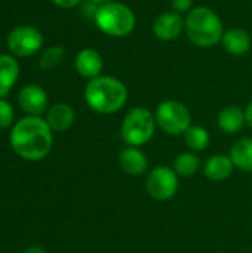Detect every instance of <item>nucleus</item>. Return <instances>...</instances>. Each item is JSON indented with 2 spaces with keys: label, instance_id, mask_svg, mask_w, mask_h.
Returning <instances> with one entry per match:
<instances>
[{
  "label": "nucleus",
  "instance_id": "nucleus-1",
  "mask_svg": "<svg viewBox=\"0 0 252 253\" xmlns=\"http://www.w3.org/2000/svg\"><path fill=\"white\" fill-rule=\"evenodd\" d=\"M10 144L25 160H42L52 148V129L39 116L19 120L10 132Z\"/></svg>",
  "mask_w": 252,
  "mask_h": 253
},
{
  "label": "nucleus",
  "instance_id": "nucleus-2",
  "mask_svg": "<svg viewBox=\"0 0 252 253\" xmlns=\"http://www.w3.org/2000/svg\"><path fill=\"white\" fill-rule=\"evenodd\" d=\"M88 107L98 114H114L128 101V89L122 80L113 76H98L88 82L85 87Z\"/></svg>",
  "mask_w": 252,
  "mask_h": 253
},
{
  "label": "nucleus",
  "instance_id": "nucleus-3",
  "mask_svg": "<svg viewBox=\"0 0 252 253\" xmlns=\"http://www.w3.org/2000/svg\"><path fill=\"white\" fill-rule=\"evenodd\" d=\"M184 31L198 47H212L221 42L224 34L223 21L208 6H195L184 19Z\"/></svg>",
  "mask_w": 252,
  "mask_h": 253
},
{
  "label": "nucleus",
  "instance_id": "nucleus-4",
  "mask_svg": "<svg viewBox=\"0 0 252 253\" xmlns=\"http://www.w3.org/2000/svg\"><path fill=\"white\" fill-rule=\"evenodd\" d=\"M94 21L97 27L110 37H126L137 25L134 10L128 4L116 0L100 4Z\"/></svg>",
  "mask_w": 252,
  "mask_h": 253
},
{
  "label": "nucleus",
  "instance_id": "nucleus-5",
  "mask_svg": "<svg viewBox=\"0 0 252 253\" xmlns=\"http://www.w3.org/2000/svg\"><path fill=\"white\" fill-rule=\"evenodd\" d=\"M154 113L146 107H134L126 113L120 126V136L129 147L146 145L156 130Z\"/></svg>",
  "mask_w": 252,
  "mask_h": 253
},
{
  "label": "nucleus",
  "instance_id": "nucleus-6",
  "mask_svg": "<svg viewBox=\"0 0 252 253\" xmlns=\"http://www.w3.org/2000/svg\"><path fill=\"white\" fill-rule=\"evenodd\" d=\"M154 119L157 127L172 136L184 135L186 130L192 126L190 110L183 102L175 99L162 101L154 111Z\"/></svg>",
  "mask_w": 252,
  "mask_h": 253
},
{
  "label": "nucleus",
  "instance_id": "nucleus-7",
  "mask_svg": "<svg viewBox=\"0 0 252 253\" xmlns=\"http://www.w3.org/2000/svg\"><path fill=\"white\" fill-rule=\"evenodd\" d=\"M178 187H180L178 175L172 168L156 166L147 173L146 178L147 194L157 202L171 200L177 194Z\"/></svg>",
  "mask_w": 252,
  "mask_h": 253
},
{
  "label": "nucleus",
  "instance_id": "nucleus-8",
  "mask_svg": "<svg viewBox=\"0 0 252 253\" xmlns=\"http://www.w3.org/2000/svg\"><path fill=\"white\" fill-rule=\"evenodd\" d=\"M6 43L12 55L27 58L42 49L43 34L39 28L33 25H19L7 34Z\"/></svg>",
  "mask_w": 252,
  "mask_h": 253
},
{
  "label": "nucleus",
  "instance_id": "nucleus-9",
  "mask_svg": "<svg viewBox=\"0 0 252 253\" xmlns=\"http://www.w3.org/2000/svg\"><path fill=\"white\" fill-rule=\"evenodd\" d=\"M153 34L162 40V42H172L180 37V34L184 30V19L181 18V13H177L174 10L160 13L153 21Z\"/></svg>",
  "mask_w": 252,
  "mask_h": 253
},
{
  "label": "nucleus",
  "instance_id": "nucleus-10",
  "mask_svg": "<svg viewBox=\"0 0 252 253\" xmlns=\"http://www.w3.org/2000/svg\"><path fill=\"white\" fill-rule=\"evenodd\" d=\"M48 93L39 84H27L18 93L21 108L30 116H40L48 108Z\"/></svg>",
  "mask_w": 252,
  "mask_h": 253
},
{
  "label": "nucleus",
  "instance_id": "nucleus-11",
  "mask_svg": "<svg viewBox=\"0 0 252 253\" xmlns=\"http://www.w3.org/2000/svg\"><path fill=\"white\" fill-rule=\"evenodd\" d=\"M74 67H76V71L82 77L92 80V79L101 76L102 68H104V61L98 50L85 47L77 52V55L74 58Z\"/></svg>",
  "mask_w": 252,
  "mask_h": 253
},
{
  "label": "nucleus",
  "instance_id": "nucleus-12",
  "mask_svg": "<svg viewBox=\"0 0 252 253\" xmlns=\"http://www.w3.org/2000/svg\"><path fill=\"white\" fill-rule=\"evenodd\" d=\"M119 166L120 169L131 176H140L147 172L149 162L147 156L138 147H125L119 153Z\"/></svg>",
  "mask_w": 252,
  "mask_h": 253
},
{
  "label": "nucleus",
  "instance_id": "nucleus-13",
  "mask_svg": "<svg viewBox=\"0 0 252 253\" xmlns=\"http://www.w3.org/2000/svg\"><path fill=\"white\" fill-rule=\"evenodd\" d=\"M251 36L245 28H230L226 30L221 39V44L224 50L233 56H242L251 49Z\"/></svg>",
  "mask_w": 252,
  "mask_h": 253
},
{
  "label": "nucleus",
  "instance_id": "nucleus-14",
  "mask_svg": "<svg viewBox=\"0 0 252 253\" xmlns=\"http://www.w3.org/2000/svg\"><path fill=\"white\" fill-rule=\"evenodd\" d=\"M235 165L230 156L214 154L203 163V175L212 182H223L232 176Z\"/></svg>",
  "mask_w": 252,
  "mask_h": 253
},
{
  "label": "nucleus",
  "instance_id": "nucleus-15",
  "mask_svg": "<svg viewBox=\"0 0 252 253\" xmlns=\"http://www.w3.org/2000/svg\"><path fill=\"white\" fill-rule=\"evenodd\" d=\"M217 125L221 132L229 135L241 132L247 125L245 110L239 108L238 105H227L221 108L217 116Z\"/></svg>",
  "mask_w": 252,
  "mask_h": 253
},
{
  "label": "nucleus",
  "instance_id": "nucleus-16",
  "mask_svg": "<svg viewBox=\"0 0 252 253\" xmlns=\"http://www.w3.org/2000/svg\"><path fill=\"white\" fill-rule=\"evenodd\" d=\"M74 110L71 105L59 102L52 105L48 113H46V123L49 125V127L55 132H64L67 129L71 127V125L74 123Z\"/></svg>",
  "mask_w": 252,
  "mask_h": 253
},
{
  "label": "nucleus",
  "instance_id": "nucleus-17",
  "mask_svg": "<svg viewBox=\"0 0 252 253\" xmlns=\"http://www.w3.org/2000/svg\"><path fill=\"white\" fill-rule=\"evenodd\" d=\"M229 156L235 168L241 169L242 172L252 173V138L244 136L235 141Z\"/></svg>",
  "mask_w": 252,
  "mask_h": 253
},
{
  "label": "nucleus",
  "instance_id": "nucleus-18",
  "mask_svg": "<svg viewBox=\"0 0 252 253\" xmlns=\"http://www.w3.org/2000/svg\"><path fill=\"white\" fill-rule=\"evenodd\" d=\"M19 76V64L10 55H0V98H4Z\"/></svg>",
  "mask_w": 252,
  "mask_h": 253
},
{
  "label": "nucleus",
  "instance_id": "nucleus-19",
  "mask_svg": "<svg viewBox=\"0 0 252 253\" xmlns=\"http://www.w3.org/2000/svg\"><path fill=\"white\" fill-rule=\"evenodd\" d=\"M172 169L175 170V173L178 176L183 178H190L193 175H196L201 169V159L193 153V151H187V153H181L175 157Z\"/></svg>",
  "mask_w": 252,
  "mask_h": 253
},
{
  "label": "nucleus",
  "instance_id": "nucleus-20",
  "mask_svg": "<svg viewBox=\"0 0 252 253\" xmlns=\"http://www.w3.org/2000/svg\"><path fill=\"white\" fill-rule=\"evenodd\" d=\"M184 142L192 151H205L209 147L211 135L208 129L192 125L184 133Z\"/></svg>",
  "mask_w": 252,
  "mask_h": 253
},
{
  "label": "nucleus",
  "instance_id": "nucleus-21",
  "mask_svg": "<svg viewBox=\"0 0 252 253\" xmlns=\"http://www.w3.org/2000/svg\"><path fill=\"white\" fill-rule=\"evenodd\" d=\"M64 53H65V49L61 44H53V46L46 47L42 52L40 58H39V67L42 70H53V68H56L62 62Z\"/></svg>",
  "mask_w": 252,
  "mask_h": 253
},
{
  "label": "nucleus",
  "instance_id": "nucleus-22",
  "mask_svg": "<svg viewBox=\"0 0 252 253\" xmlns=\"http://www.w3.org/2000/svg\"><path fill=\"white\" fill-rule=\"evenodd\" d=\"M13 117L15 114H13L12 105L3 98H0V129L10 126L13 123Z\"/></svg>",
  "mask_w": 252,
  "mask_h": 253
},
{
  "label": "nucleus",
  "instance_id": "nucleus-23",
  "mask_svg": "<svg viewBox=\"0 0 252 253\" xmlns=\"http://www.w3.org/2000/svg\"><path fill=\"white\" fill-rule=\"evenodd\" d=\"M171 6L177 13L190 12L193 9V0H171Z\"/></svg>",
  "mask_w": 252,
  "mask_h": 253
},
{
  "label": "nucleus",
  "instance_id": "nucleus-24",
  "mask_svg": "<svg viewBox=\"0 0 252 253\" xmlns=\"http://www.w3.org/2000/svg\"><path fill=\"white\" fill-rule=\"evenodd\" d=\"M52 3L61 9H71L82 3V0H52Z\"/></svg>",
  "mask_w": 252,
  "mask_h": 253
},
{
  "label": "nucleus",
  "instance_id": "nucleus-25",
  "mask_svg": "<svg viewBox=\"0 0 252 253\" xmlns=\"http://www.w3.org/2000/svg\"><path fill=\"white\" fill-rule=\"evenodd\" d=\"M245 117H247V125L252 127V101L245 108Z\"/></svg>",
  "mask_w": 252,
  "mask_h": 253
},
{
  "label": "nucleus",
  "instance_id": "nucleus-26",
  "mask_svg": "<svg viewBox=\"0 0 252 253\" xmlns=\"http://www.w3.org/2000/svg\"><path fill=\"white\" fill-rule=\"evenodd\" d=\"M24 253H46V251L40 246H33V248H28Z\"/></svg>",
  "mask_w": 252,
  "mask_h": 253
},
{
  "label": "nucleus",
  "instance_id": "nucleus-27",
  "mask_svg": "<svg viewBox=\"0 0 252 253\" xmlns=\"http://www.w3.org/2000/svg\"><path fill=\"white\" fill-rule=\"evenodd\" d=\"M88 1H92L95 4H104V3H108V1H113V0H88Z\"/></svg>",
  "mask_w": 252,
  "mask_h": 253
}]
</instances>
